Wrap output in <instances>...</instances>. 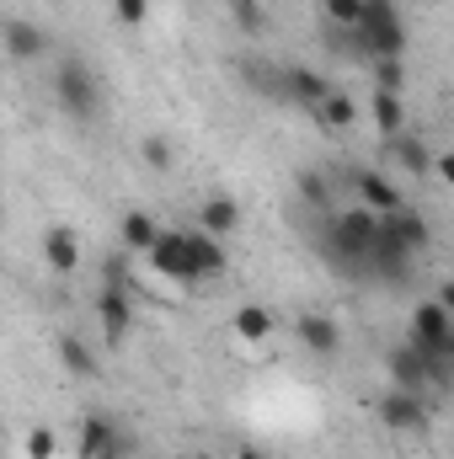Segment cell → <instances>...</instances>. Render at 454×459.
Listing matches in <instances>:
<instances>
[{"mask_svg":"<svg viewBox=\"0 0 454 459\" xmlns=\"http://www.w3.org/2000/svg\"><path fill=\"white\" fill-rule=\"evenodd\" d=\"M380 225L390 230V235H396V240H401L412 256H417V251H428V240H433V225H428L417 209H396V214H380Z\"/></svg>","mask_w":454,"mask_h":459,"instance_id":"obj_15","label":"cell"},{"mask_svg":"<svg viewBox=\"0 0 454 459\" xmlns=\"http://www.w3.org/2000/svg\"><path fill=\"white\" fill-rule=\"evenodd\" d=\"M198 230H209V235H235V230H240V204L225 198V193L204 198V209H198Z\"/></svg>","mask_w":454,"mask_h":459,"instance_id":"obj_18","label":"cell"},{"mask_svg":"<svg viewBox=\"0 0 454 459\" xmlns=\"http://www.w3.org/2000/svg\"><path fill=\"white\" fill-rule=\"evenodd\" d=\"M113 16L123 27H144L150 22V0H113Z\"/></svg>","mask_w":454,"mask_h":459,"instance_id":"obj_29","label":"cell"},{"mask_svg":"<svg viewBox=\"0 0 454 459\" xmlns=\"http://www.w3.org/2000/svg\"><path fill=\"white\" fill-rule=\"evenodd\" d=\"M363 43L374 59H401L406 54V22L396 0H363Z\"/></svg>","mask_w":454,"mask_h":459,"instance_id":"obj_3","label":"cell"},{"mask_svg":"<svg viewBox=\"0 0 454 459\" xmlns=\"http://www.w3.org/2000/svg\"><path fill=\"white\" fill-rule=\"evenodd\" d=\"M401 59H374V91H401Z\"/></svg>","mask_w":454,"mask_h":459,"instance_id":"obj_27","label":"cell"},{"mask_svg":"<svg viewBox=\"0 0 454 459\" xmlns=\"http://www.w3.org/2000/svg\"><path fill=\"white\" fill-rule=\"evenodd\" d=\"M118 235H123V246H128V251H150V246L161 240V225H155L144 209H128V214H123V225H118Z\"/></svg>","mask_w":454,"mask_h":459,"instance_id":"obj_20","label":"cell"},{"mask_svg":"<svg viewBox=\"0 0 454 459\" xmlns=\"http://www.w3.org/2000/svg\"><path fill=\"white\" fill-rule=\"evenodd\" d=\"M97 321H102L108 347H118L128 337V326H134V294L118 289V283H102V294H97Z\"/></svg>","mask_w":454,"mask_h":459,"instance_id":"obj_8","label":"cell"},{"mask_svg":"<svg viewBox=\"0 0 454 459\" xmlns=\"http://www.w3.org/2000/svg\"><path fill=\"white\" fill-rule=\"evenodd\" d=\"M144 256H150V267H155L161 278H171V283H204L198 251H193V230H161V240H155Z\"/></svg>","mask_w":454,"mask_h":459,"instance_id":"obj_4","label":"cell"},{"mask_svg":"<svg viewBox=\"0 0 454 459\" xmlns=\"http://www.w3.org/2000/svg\"><path fill=\"white\" fill-rule=\"evenodd\" d=\"M321 123H327V128H347V123H353V117H358V108H353V97H342V91H332V97H327V102H321Z\"/></svg>","mask_w":454,"mask_h":459,"instance_id":"obj_25","label":"cell"},{"mask_svg":"<svg viewBox=\"0 0 454 459\" xmlns=\"http://www.w3.org/2000/svg\"><path fill=\"white\" fill-rule=\"evenodd\" d=\"M43 262H48V273L70 278V273L81 267V246H75V230H70V225H48V230H43Z\"/></svg>","mask_w":454,"mask_h":459,"instance_id":"obj_13","label":"cell"},{"mask_svg":"<svg viewBox=\"0 0 454 459\" xmlns=\"http://www.w3.org/2000/svg\"><path fill=\"white\" fill-rule=\"evenodd\" d=\"M380 422H385L390 433H428V428H433L428 395H417V390H401V385H390V390L380 395Z\"/></svg>","mask_w":454,"mask_h":459,"instance_id":"obj_6","label":"cell"},{"mask_svg":"<svg viewBox=\"0 0 454 459\" xmlns=\"http://www.w3.org/2000/svg\"><path fill=\"white\" fill-rule=\"evenodd\" d=\"M294 187H300V198H305V204L332 209V187H327V177H321V171H300V177H294Z\"/></svg>","mask_w":454,"mask_h":459,"instance_id":"obj_24","label":"cell"},{"mask_svg":"<svg viewBox=\"0 0 454 459\" xmlns=\"http://www.w3.org/2000/svg\"><path fill=\"white\" fill-rule=\"evenodd\" d=\"M369 117H374L380 139L406 134V102H401V91H374V97H369Z\"/></svg>","mask_w":454,"mask_h":459,"instance_id":"obj_17","label":"cell"},{"mask_svg":"<svg viewBox=\"0 0 454 459\" xmlns=\"http://www.w3.org/2000/svg\"><path fill=\"white\" fill-rule=\"evenodd\" d=\"M139 155H144L150 171H171V166H177V150H171V139H161V134H150V139L139 144Z\"/></svg>","mask_w":454,"mask_h":459,"instance_id":"obj_23","label":"cell"},{"mask_svg":"<svg viewBox=\"0 0 454 459\" xmlns=\"http://www.w3.org/2000/svg\"><path fill=\"white\" fill-rule=\"evenodd\" d=\"M230 11L240 32H262V0H230Z\"/></svg>","mask_w":454,"mask_h":459,"instance_id":"obj_28","label":"cell"},{"mask_svg":"<svg viewBox=\"0 0 454 459\" xmlns=\"http://www.w3.org/2000/svg\"><path fill=\"white\" fill-rule=\"evenodd\" d=\"M294 332H300V342L310 347L316 358H337L342 352V326L327 310H300V316H294Z\"/></svg>","mask_w":454,"mask_h":459,"instance_id":"obj_10","label":"cell"},{"mask_svg":"<svg viewBox=\"0 0 454 459\" xmlns=\"http://www.w3.org/2000/svg\"><path fill=\"white\" fill-rule=\"evenodd\" d=\"M54 102L70 117H97L102 113V81L86 59H65L54 70Z\"/></svg>","mask_w":454,"mask_h":459,"instance_id":"obj_2","label":"cell"},{"mask_svg":"<svg viewBox=\"0 0 454 459\" xmlns=\"http://www.w3.org/2000/svg\"><path fill=\"white\" fill-rule=\"evenodd\" d=\"M385 368H390V379L401 385V390H417V395H428L433 385H439V374H433V363L417 352L412 342H401V347H390L385 352Z\"/></svg>","mask_w":454,"mask_h":459,"instance_id":"obj_7","label":"cell"},{"mask_svg":"<svg viewBox=\"0 0 454 459\" xmlns=\"http://www.w3.org/2000/svg\"><path fill=\"white\" fill-rule=\"evenodd\" d=\"M240 81H246L257 97H267V102H284V108H289V91H284V65H278V59H240Z\"/></svg>","mask_w":454,"mask_h":459,"instance_id":"obj_14","label":"cell"},{"mask_svg":"<svg viewBox=\"0 0 454 459\" xmlns=\"http://www.w3.org/2000/svg\"><path fill=\"white\" fill-rule=\"evenodd\" d=\"M353 193H358V204H363V209H374V214H396V209H406V204H401V193L390 187V177H385V171H374V166L353 171Z\"/></svg>","mask_w":454,"mask_h":459,"instance_id":"obj_12","label":"cell"},{"mask_svg":"<svg viewBox=\"0 0 454 459\" xmlns=\"http://www.w3.org/2000/svg\"><path fill=\"white\" fill-rule=\"evenodd\" d=\"M284 91H289V108L321 113V102L332 97V81H327L321 70H305V65H284Z\"/></svg>","mask_w":454,"mask_h":459,"instance_id":"obj_9","label":"cell"},{"mask_svg":"<svg viewBox=\"0 0 454 459\" xmlns=\"http://www.w3.org/2000/svg\"><path fill=\"white\" fill-rule=\"evenodd\" d=\"M439 305L454 316V278H444V283H439Z\"/></svg>","mask_w":454,"mask_h":459,"instance_id":"obj_32","label":"cell"},{"mask_svg":"<svg viewBox=\"0 0 454 459\" xmlns=\"http://www.w3.org/2000/svg\"><path fill=\"white\" fill-rule=\"evenodd\" d=\"M385 150L406 166V177H433V150H428V139H417V134H396V139H385Z\"/></svg>","mask_w":454,"mask_h":459,"instance_id":"obj_16","label":"cell"},{"mask_svg":"<svg viewBox=\"0 0 454 459\" xmlns=\"http://www.w3.org/2000/svg\"><path fill=\"white\" fill-rule=\"evenodd\" d=\"M235 332H240L246 342H262V337L273 332V310H262V305H240V310H235Z\"/></svg>","mask_w":454,"mask_h":459,"instance_id":"obj_22","label":"cell"},{"mask_svg":"<svg viewBox=\"0 0 454 459\" xmlns=\"http://www.w3.org/2000/svg\"><path fill=\"white\" fill-rule=\"evenodd\" d=\"M374 235H380V214L374 209H337L327 230H321V256L347 273V278H358V273H369V246H374Z\"/></svg>","mask_w":454,"mask_h":459,"instance_id":"obj_1","label":"cell"},{"mask_svg":"<svg viewBox=\"0 0 454 459\" xmlns=\"http://www.w3.org/2000/svg\"><path fill=\"white\" fill-rule=\"evenodd\" d=\"M75 449H81V459H128L134 455V438L118 428L113 417L92 411V417H81V428H75Z\"/></svg>","mask_w":454,"mask_h":459,"instance_id":"obj_5","label":"cell"},{"mask_svg":"<svg viewBox=\"0 0 454 459\" xmlns=\"http://www.w3.org/2000/svg\"><path fill=\"white\" fill-rule=\"evenodd\" d=\"M54 449H59V438L48 428H32L27 433V459H54Z\"/></svg>","mask_w":454,"mask_h":459,"instance_id":"obj_30","label":"cell"},{"mask_svg":"<svg viewBox=\"0 0 454 459\" xmlns=\"http://www.w3.org/2000/svg\"><path fill=\"white\" fill-rule=\"evenodd\" d=\"M433 177H439L444 187H454V150H439V160H433Z\"/></svg>","mask_w":454,"mask_h":459,"instance_id":"obj_31","label":"cell"},{"mask_svg":"<svg viewBox=\"0 0 454 459\" xmlns=\"http://www.w3.org/2000/svg\"><path fill=\"white\" fill-rule=\"evenodd\" d=\"M59 363H65L75 379H92V374H97V358H92V347L81 342V337H59Z\"/></svg>","mask_w":454,"mask_h":459,"instance_id":"obj_21","label":"cell"},{"mask_svg":"<svg viewBox=\"0 0 454 459\" xmlns=\"http://www.w3.org/2000/svg\"><path fill=\"white\" fill-rule=\"evenodd\" d=\"M327 27H363V0H327Z\"/></svg>","mask_w":454,"mask_h":459,"instance_id":"obj_26","label":"cell"},{"mask_svg":"<svg viewBox=\"0 0 454 459\" xmlns=\"http://www.w3.org/2000/svg\"><path fill=\"white\" fill-rule=\"evenodd\" d=\"M43 54H48V32L38 22H27V16H11L5 22V59L11 65H32Z\"/></svg>","mask_w":454,"mask_h":459,"instance_id":"obj_11","label":"cell"},{"mask_svg":"<svg viewBox=\"0 0 454 459\" xmlns=\"http://www.w3.org/2000/svg\"><path fill=\"white\" fill-rule=\"evenodd\" d=\"M235 459H262V455H257V449H240V455H235Z\"/></svg>","mask_w":454,"mask_h":459,"instance_id":"obj_33","label":"cell"},{"mask_svg":"<svg viewBox=\"0 0 454 459\" xmlns=\"http://www.w3.org/2000/svg\"><path fill=\"white\" fill-rule=\"evenodd\" d=\"M193 251H198V273H204V283H209V278H225V273H230V256H225V246H220V235L193 230Z\"/></svg>","mask_w":454,"mask_h":459,"instance_id":"obj_19","label":"cell"}]
</instances>
